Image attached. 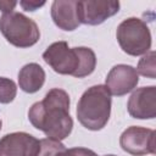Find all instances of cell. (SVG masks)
<instances>
[{"label":"cell","mask_w":156,"mask_h":156,"mask_svg":"<svg viewBox=\"0 0 156 156\" xmlns=\"http://www.w3.org/2000/svg\"><path fill=\"white\" fill-rule=\"evenodd\" d=\"M20 5L23 7V10L26 11H35L38 10L39 7L44 6L45 5V1H21Z\"/></svg>","instance_id":"obj_17"},{"label":"cell","mask_w":156,"mask_h":156,"mask_svg":"<svg viewBox=\"0 0 156 156\" xmlns=\"http://www.w3.org/2000/svg\"><path fill=\"white\" fill-rule=\"evenodd\" d=\"M139 82V74L129 65H116L106 77V88L110 94L123 96L132 91Z\"/></svg>","instance_id":"obj_10"},{"label":"cell","mask_w":156,"mask_h":156,"mask_svg":"<svg viewBox=\"0 0 156 156\" xmlns=\"http://www.w3.org/2000/svg\"><path fill=\"white\" fill-rule=\"evenodd\" d=\"M121 49L132 56L146 54L151 48V33L144 21L129 17L119 23L116 32Z\"/></svg>","instance_id":"obj_5"},{"label":"cell","mask_w":156,"mask_h":156,"mask_svg":"<svg viewBox=\"0 0 156 156\" xmlns=\"http://www.w3.org/2000/svg\"><path fill=\"white\" fill-rule=\"evenodd\" d=\"M128 112L138 119H152L156 116V87H141L133 91L127 104Z\"/></svg>","instance_id":"obj_9"},{"label":"cell","mask_w":156,"mask_h":156,"mask_svg":"<svg viewBox=\"0 0 156 156\" xmlns=\"http://www.w3.org/2000/svg\"><path fill=\"white\" fill-rule=\"evenodd\" d=\"M51 17L54 23L63 30H74L80 24L74 0H55L51 5Z\"/></svg>","instance_id":"obj_11"},{"label":"cell","mask_w":156,"mask_h":156,"mask_svg":"<svg viewBox=\"0 0 156 156\" xmlns=\"http://www.w3.org/2000/svg\"><path fill=\"white\" fill-rule=\"evenodd\" d=\"M44 82H45V72L43 67L39 66L38 63L34 62L27 63L21 68L18 73L20 88L28 94L37 93L39 89H41Z\"/></svg>","instance_id":"obj_12"},{"label":"cell","mask_w":156,"mask_h":156,"mask_svg":"<svg viewBox=\"0 0 156 156\" xmlns=\"http://www.w3.org/2000/svg\"><path fill=\"white\" fill-rule=\"evenodd\" d=\"M17 94V87L13 80L0 77V104H10Z\"/></svg>","instance_id":"obj_14"},{"label":"cell","mask_w":156,"mask_h":156,"mask_svg":"<svg viewBox=\"0 0 156 156\" xmlns=\"http://www.w3.org/2000/svg\"><path fill=\"white\" fill-rule=\"evenodd\" d=\"M0 32L10 44L17 48H29L40 38L37 23L16 11L2 13L0 17Z\"/></svg>","instance_id":"obj_4"},{"label":"cell","mask_w":156,"mask_h":156,"mask_svg":"<svg viewBox=\"0 0 156 156\" xmlns=\"http://www.w3.org/2000/svg\"><path fill=\"white\" fill-rule=\"evenodd\" d=\"M16 5H17L16 1H0V10L4 13H9L13 11Z\"/></svg>","instance_id":"obj_18"},{"label":"cell","mask_w":156,"mask_h":156,"mask_svg":"<svg viewBox=\"0 0 156 156\" xmlns=\"http://www.w3.org/2000/svg\"><path fill=\"white\" fill-rule=\"evenodd\" d=\"M155 57H156V52L155 51H149L146 52L138 62V67H136V72L138 74L140 73L141 76L146 77V78H151L155 79L156 77V63H155Z\"/></svg>","instance_id":"obj_13"},{"label":"cell","mask_w":156,"mask_h":156,"mask_svg":"<svg viewBox=\"0 0 156 156\" xmlns=\"http://www.w3.org/2000/svg\"><path fill=\"white\" fill-rule=\"evenodd\" d=\"M44 61L60 74L83 78L91 74L96 66L95 52L90 48L69 49L66 41L52 43L43 54Z\"/></svg>","instance_id":"obj_2"},{"label":"cell","mask_w":156,"mask_h":156,"mask_svg":"<svg viewBox=\"0 0 156 156\" xmlns=\"http://www.w3.org/2000/svg\"><path fill=\"white\" fill-rule=\"evenodd\" d=\"M155 135L156 133L154 129L132 126L121 134L119 145L126 152L133 156L154 155L156 152Z\"/></svg>","instance_id":"obj_6"},{"label":"cell","mask_w":156,"mask_h":156,"mask_svg":"<svg viewBox=\"0 0 156 156\" xmlns=\"http://www.w3.org/2000/svg\"><path fill=\"white\" fill-rule=\"evenodd\" d=\"M56 156H98L93 150L85 149V147H72V149H65L63 151L58 152Z\"/></svg>","instance_id":"obj_16"},{"label":"cell","mask_w":156,"mask_h":156,"mask_svg":"<svg viewBox=\"0 0 156 156\" xmlns=\"http://www.w3.org/2000/svg\"><path fill=\"white\" fill-rule=\"evenodd\" d=\"M1 126H2V122L0 121V129H1Z\"/></svg>","instance_id":"obj_19"},{"label":"cell","mask_w":156,"mask_h":156,"mask_svg":"<svg viewBox=\"0 0 156 156\" xmlns=\"http://www.w3.org/2000/svg\"><path fill=\"white\" fill-rule=\"evenodd\" d=\"M28 118L33 127L44 132L48 138L55 140L67 138L73 128L68 94L58 88L49 90L41 101L32 105Z\"/></svg>","instance_id":"obj_1"},{"label":"cell","mask_w":156,"mask_h":156,"mask_svg":"<svg viewBox=\"0 0 156 156\" xmlns=\"http://www.w3.org/2000/svg\"><path fill=\"white\" fill-rule=\"evenodd\" d=\"M105 156H115V155H105Z\"/></svg>","instance_id":"obj_20"},{"label":"cell","mask_w":156,"mask_h":156,"mask_svg":"<svg viewBox=\"0 0 156 156\" xmlns=\"http://www.w3.org/2000/svg\"><path fill=\"white\" fill-rule=\"evenodd\" d=\"M66 147L60 140L51 138H45L40 140V149L37 156H56L58 152L63 151Z\"/></svg>","instance_id":"obj_15"},{"label":"cell","mask_w":156,"mask_h":156,"mask_svg":"<svg viewBox=\"0 0 156 156\" xmlns=\"http://www.w3.org/2000/svg\"><path fill=\"white\" fill-rule=\"evenodd\" d=\"M119 10L118 1H77V12L79 23L96 26L116 15Z\"/></svg>","instance_id":"obj_8"},{"label":"cell","mask_w":156,"mask_h":156,"mask_svg":"<svg viewBox=\"0 0 156 156\" xmlns=\"http://www.w3.org/2000/svg\"><path fill=\"white\" fill-rule=\"evenodd\" d=\"M40 140L24 132H15L0 139V156H37Z\"/></svg>","instance_id":"obj_7"},{"label":"cell","mask_w":156,"mask_h":156,"mask_svg":"<svg viewBox=\"0 0 156 156\" xmlns=\"http://www.w3.org/2000/svg\"><path fill=\"white\" fill-rule=\"evenodd\" d=\"M111 113V94L106 85L99 84L88 88L77 105V118L89 130L102 129Z\"/></svg>","instance_id":"obj_3"}]
</instances>
